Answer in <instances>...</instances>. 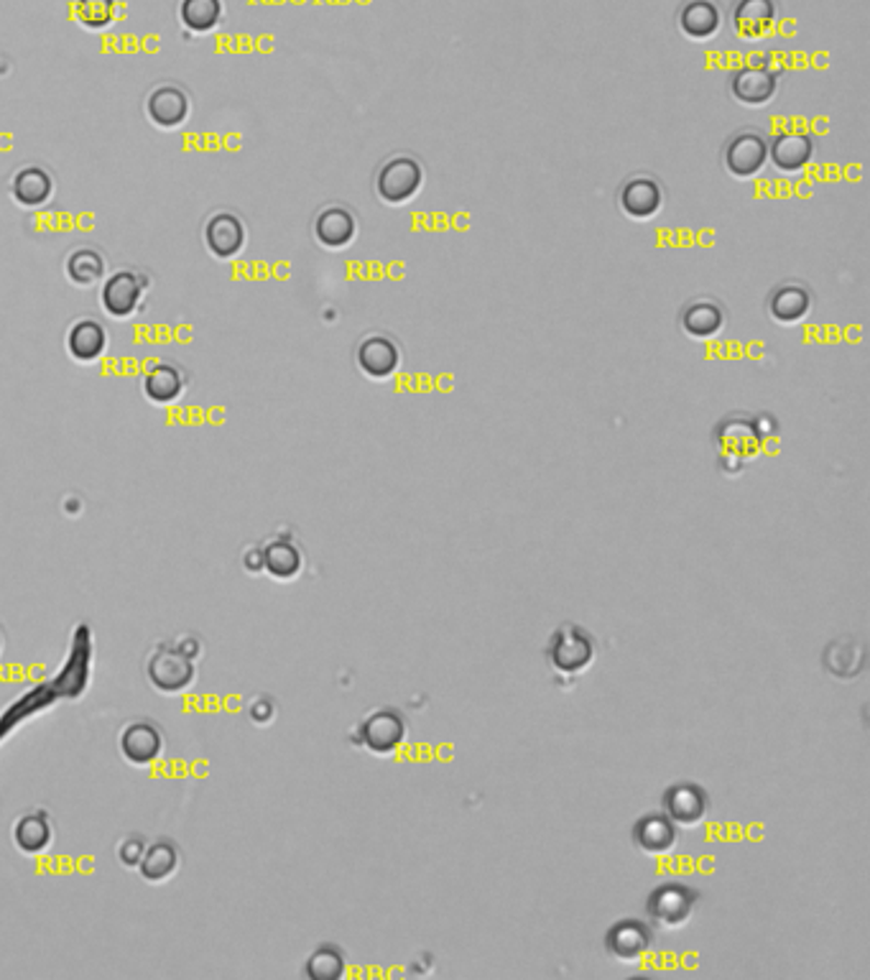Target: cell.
Returning a JSON list of instances; mask_svg holds the SVG:
<instances>
[{
    "label": "cell",
    "mask_w": 870,
    "mask_h": 980,
    "mask_svg": "<svg viewBox=\"0 0 870 980\" xmlns=\"http://www.w3.org/2000/svg\"><path fill=\"white\" fill-rule=\"evenodd\" d=\"M543 659L557 674L580 676L585 674L595 661V641L585 628L577 624H562L551 634L547 647H543Z\"/></svg>",
    "instance_id": "cell-1"
},
{
    "label": "cell",
    "mask_w": 870,
    "mask_h": 980,
    "mask_svg": "<svg viewBox=\"0 0 870 980\" xmlns=\"http://www.w3.org/2000/svg\"><path fill=\"white\" fill-rule=\"evenodd\" d=\"M714 445L720 453V465L730 463L735 470H741L743 463L756 460L764 453L766 437L760 434L756 419L733 414L714 426Z\"/></svg>",
    "instance_id": "cell-2"
},
{
    "label": "cell",
    "mask_w": 870,
    "mask_h": 980,
    "mask_svg": "<svg viewBox=\"0 0 870 980\" xmlns=\"http://www.w3.org/2000/svg\"><path fill=\"white\" fill-rule=\"evenodd\" d=\"M424 186V167L422 161L409 157V153H396V157L380 163L376 174V194L380 202L391 207L409 205L411 200L422 192Z\"/></svg>",
    "instance_id": "cell-3"
},
{
    "label": "cell",
    "mask_w": 870,
    "mask_h": 980,
    "mask_svg": "<svg viewBox=\"0 0 870 980\" xmlns=\"http://www.w3.org/2000/svg\"><path fill=\"white\" fill-rule=\"evenodd\" d=\"M699 893L685 884H662L649 893L646 914L659 930H682L692 920Z\"/></svg>",
    "instance_id": "cell-4"
},
{
    "label": "cell",
    "mask_w": 870,
    "mask_h": 980,
    "mask_svg": "<svg viewBox=\"0 0 870 980\" xmlns=\"http://www.w3.org/2000/svg\"><path fill=\"white\" fill-rule=\"evenodd\" d=\"M403 741H407V720L401 718L399 710H391V707L370 713L360 722V728H357V743H360V749L378 759L393 756Z\"/></svg>",
    "instance_id": "cell-5"
},
{
    "label": "cell",
    "mask_w": 870,
    "mask_h": 980,
    "mask_svg": "<svg viewBox=\"0 0 870 980\" xmlns=\"http://www.w3.org/2000/svg\"><path fill=\"white\" fill-rule=\"evenodd\" d=\"M654 945V932L641 920H620L605 932V950L623 966H639Z\"/></svg>",
    "instance_id": "cell-6"
},
{
    "label": "cell",
    "mask_w": 870,
    "mask_h": 980,
    "mask_svg": "<svg viewBox=\"0 0 870 980\" xmlns=\"http://www.w3.org/2000/svg\"><path fill=\"white\" fill-rule=\"evenodd\" d=\"M768 161V138L758 130H741L725 144L722 163L735 179H753Z\"/></svg>",
    "instance_id": "cell-7"
},
{
    "label": "cell",
    "mask_w": 870,
    "mask_h": 980,
    "mask_svg": "<svg viewBox=\"0 0 870 980\" xmlns=\"http://www.w3.org/2000/svg\"><path fill=\"white\" fill-rule=\"evenodd\" d=\"M149 682L164 695H179L194 682V664L174 647H159L146 664Z\"/></svg>",
    "instance_id": "cell-8"
},
{
    "label": "cell",
    "mask_w": 870,
    "mask_h": 980,
    "mask_svg": "<svg viewBox=\"0 0 870 980\" xmlns=\"http://www.w3.org/2000/svg\"><path fill=\"white\" fill-rule=\"evenodd\" d=\"M662 807L677 828L689 830L705 822L707 812H710V795L699 784L679 782L664 791Z\"/></svg>",
    "instance_id": "cell-9"
},
{
    "label": "cell",
    "mask_w": 870,
    "mask_h": 980,
    "mask_svg": "<svg viewBox=\"0 0 870 980\" xmlns=\"http://www.w3.org/2000/svg\"><path fill=\"white\" fill-rule=\"evenodd\" d=\"M357 368L373 380L391 378L401 368V347L388 334H368L355 350Z\"/></svg>",
    "instance_id": "cell-10"
},
{
    "label": "cell",
    "mask_w": 870,
    "mask_h": 980,
    "mask_svg": "<svg viewBox=\"0 0 870 980\" xmlns=\"http://www.w3.org/2000/svg\"><path fill=\"white\" fill-rule=\"evenodd\" d=\"M636 851L649 855V858H666L677 847V824H674L664 812L643 814L631 830Z\"/></svg>",
    "instance_id": "cell-11"
},
{
    "label": "cell",
    "mask_w": 870,
    "mask_h": 980,
    "mask_svg": "<svg viewBox=\"0 0 870 980\" xmlns=\"http://www.w3.org/2000/svg\"><path fill=\"white\" fill-rule=\"evenodd\" d=\"M618 205L631 220H651L659 215V209L664 205V190L654 176H633L620 186Z\"/></svg>",
    "instance_id": "cell-12"
},
{
    "label": "cell",
    "mask_w": 870,
    "mask_h": 980,
    "mask_svg": "<svg viewBox=\"0 0 870 980\" xmlns=\"http://www.w3.org/2000/svg\"><path fill=\"white\" fill-rule=\"evenodd\" d=\"M146 292V278L136 271H115L113 276L105 278L103 292V307L107 315L113 317H130L141 305V297Z\"/></svg>",
    "instance_id": "cell-13"
},
{
    "label": "cell",
    "mask_w": 870,
    "mask_h": 980,
    "mask_svg": "<svg viewBox=\"0 0 870 980\" xmlns=\"http://www.w3.org/2000/svg\"><path fill=\"white\" fill-rule=\"evenodd\" d=\"M779 21V5L776 0H735L730 11V23L735 34L745 42H758L768 36V31Z\"/></svg>",
    "instance_id": "cell-14"
},
{
    "label": "cell",
    "mask_w": 870,
    "mask_h": 980,
    "mask_svg": "<svg viewBox=\"0 0 870 980\" xmlns=\"http://www.w3.org/2000/svg\"><path fill=\"white\" fill-rule=\"evenodd\" d=\"M118 743L123 759L136 766H149L164 751V733L149 720H136L121 730Z\"/></svg>",
    "instance_id": "cell-15"
},
{
    "label": "cell",
    "mask_w": 870,
    "mask_h": 980,
    "mask_svg": "<svg viewBox=\"0 0 870 980\" xmlns=\"http://www.w3.org/2000/svg\"><path fill=\"white\" fill-rule=\"evenodd\" d=\"M730 92L741 105L760 107L768 105L779 92V77L768 67H741L730 77Z\"/></svg>",
    "instance_id": "cell-16"
},
{
    "label": "cell",
    "mask_w": 870,
    "mask_h": 980,
    "mask_svg": "<svg viewBox=\"0 0 870 980\" xmlns=\"http://www.w3.org/2000/svg\"><path fill=\"white\" fill-rule=\"evenodd\" d=\"M677 26L689 42H712L722 29V11L714 0H687L679 8Z\"/></svg>",
    "instance_id": "cell-17"
},
{
    "label": "cell",
    "mask_w": 870,
    "mask_h": 980,
    "mask_svg": "<svg viewBox=\"0 0 870 980\" xmlns=\"http://www.w3.org/2000/svg\"><path fill=\"white\" fill-rule=\"evenodd\" d=\"M814 138L806 134H799V130H787V134H779L768 144V159L783 174H794V171H802L812 163L814 159Z\"/></svg>",
    "instance_id": "cell-18"
},
{
    "label": "cell",
    "mask_w": 870,
    "mask_h": 980,
    "mask_svg": "<svg viewBox=\"0 0 870 980\" xmlns=\"http://www.w3.org/2000/svg\"><path fill=\"white\" fill-rule=\"evenodd\" d=\"M814 309V297L802 284H783L776 286L768 297V315L776 324L794 327L804 322Z\"/></svg>",
    "instance_id": "cell-19"
},
{
    "label": "cell",
    "mask_w": 870,
    "mask_h": 980,
    "mask_svg": "<svg viewBox=\"0 0 870 980\" xmlns=\"http://www.w3.org/2000/svg\"><path fill=\"white\" fill-rule=\"evenodd\" d=\"M205 243L217 259H232L245 246V225L238 215L217 213L205 225Z\"/></svg>",
    "instance_id": "cell-20"
},
{
    "label": "cell",
    "mask_w": 870,
    "mask_h": 980,
    "mask_svg": "<svg viewBox=\"0 0 870 980\" xmlns=\"http://www.w3.org/2000/svg\"><path fill=\"white\" fill-rule=\"evenodd\" d=\"M355 236H357V220L347 207L332 205L324 207L322 213L317 215L314 238L320 240V246L337 251V248H347L353 243Z\"/></svg>",
    "instance_id": "cell-21"
},
{
    "label": "cell",
    "mask_w": 870,
    "mask_h": 980,
    "mask_svg": "<svg viewBox=\"0 0 870 980\" xmlns=\"http://www.w3.org/2000/svg\"><path fill=\"white\" fill-rule=\"evenodd\" d=\"M146 113L159 128H176L190 115V98L174 84H161L146 100Z\"/></svg>",
    "instance_id": "cell-22"
},
{
    "label": "cell",
    "mask_w": 870,
    "mask_h": 980,
    "mask_svg": "<svg viewBox=\"0 0 870 980\" xmlns=\"http://www.w3.org/2000/svg\"><path fill=\"white\" fill-rule=\"evenodd\" d=\"M54 840V830L49 822V814L36 810L21 814L13 824V843L23 855H42L49 851Z\"/></svg>",
    "instance_id": "cell-23"
},
{
    "label": "cell",
    "mask_w": 870,
    "mask_h": 980,
    "mask_svg": "<svg viewBox=\"0 0 870 980\" xmlns=\"http://www.w3.org/2000/svg\"><path fill=\"white\" fill-rule=\"evenodd\" d=\"M136 868H138V874H141L144 881H149V884L169 881V878H172L179 868V847L167 837L153 840V843L144 847V855H141V861H138Z\"/></svg>",
    "instance_id": "cell-24"
},
{
    "label": "cell",
    "mask_w": 870,
    "mask_h": 980,
    "mask_svg": "<svg viewBox=\"0 0 870 980\" xmlns=\"http://www.w3.org/2000/svg\"><path fill=\"white\" fill-rule=\"evenodd\" d=\"M263 572H268L276 580H294L305 567V557L297 544L286 536H276L268 544H263Z\"/></svg>",
    "instance_id": "cell-25"
},
{
    "label": "cell",
    "mask_w": 870,
    "mask_h": 980,
    "mask_svg": "<svg viewBox=\"0 0 870 980\" xmlns=\"http://www.w3.org/2000/svg\"><path fill=\"white\" fill-rule=\"evenodd\" d=\"M184 388H186L184 373L172 363L153 365V368L146 373V378H144L146 399L159 403V407H169V403H174L179 396L184 394Z\"/></svg>",
    "instance_id": "cell-26"
},
{
    "label": "cell",
    "mask_w": 870,
    "mask_h": 980,
    "mask_svg": "<svg viewBox=\"0 0 870 980\" xmlns=\"http://www.w3.org/2000/svg\"><path fill=\"white\" fill-rule=\"evenodd\" d=\"M725 324V309L712 299H697L682 312V330L695 340H710Z\"/></svg>",
    "instance_id": "cell-27"
},
{
    "label": "cell",
    "mask_w": 870,
    "mask_h": 980,
    "mask_svg": "<svg viewBox=\"0 0 870 980\" xmlns=\"http://www.w3.org/2000/svg\"><path fill=\"white\" fill-rule=\"evenodd\" d=\"M107 347V332L98 320H80L72 324V330L67 334V350L75 361L92 363L105 353Z\"/></svg>",
    "instance_id": "cell-28"
},
{
    "label": "cell",
    "mask_w": 870,
    "mask_h": 980,
    "mask_svg": "<svg viewBox=\"0 0 870 980\" xmlns=\"http://www.w3.org/2000/svg\"><path fill=\"white\" fill-rule=\"evenodd\" d=\"M13 200L23 207H42L51 200L54 182L51 174L42 167H26L13 176L11 184Z\"/></svg>",
    "instance_id": "cell-29"
},
{
    "label": "cell",
    "mask_w": 870,
    "mask_h": 980,
    "mask_svg": "<svg viewBox=\"0 0 870 980\" xmlns=\"http://www.w3.org/2000/svg\"><path fill=\"white\" fill-rule=\"evenodd\" d=\"M305 973L312 980H340L347 973V958L337 945L324 943L309 953Z\"/></svg>",
    "instance_id": "cell-30"
},
{
    "label": "cell",
    "mask_w": 870,
    "mask_h": 980,
    "mask_svg": "<svg viewBox=\"0 0 870 980\" xmlns=\"http://www.w3.org/2000/svg\"><path fill=\"white\" fill-rule=\"evenodd\" d=\"M105 274V259L95 248H77L67 259V276L77 286L98 284Z\"/></svg>",
    "instance_id": "cell-31"
},
{
    "label": "cell",
    "mask_w": 870,
    "mask_h": 980,
    "mask_svg": "<svg viewBox=\"0 0 870 980\" xmlns=\"http://www.w3.org/2000/svg\"><path fill=\"white\" fill-rule=\"evenodd\" d=\"M179 19L190 31L207 34L222 21V0H182Z\"/></svg>",
    "instance_id": "cell-32"
},
{
    "label": "cell",
    "mask_w": 870,
    "mask_h": 980,
    "mask_svg": "<svg viewBox=\"0 0 870 980\" xmlns=\"http://www.w3.org/2000/svg\"><path fill=\"white\" fill-rule=\"evenodd\" d=\"M118 15L115 0H77V19L88 29H107Z\"/></svg>",
    "instance_id": "cell-33"
},
{
    "label": "cell",
    "mask_w": 870,
    "mask_h": 980,
    "mask_svg": "<svg viewBox=\"0 0 870 980\" xmlns=\"http://www.w3.org/2000/svg\"><path fill=\"white\" fill-rule=\"evenodd\" d=\"M144 847H146V843L141 837H126L123 840V843L118 845V861H121V866H126V868H136L138 866V861H141V855H144Z\"/></svg>",
    "instance_id": "cell-34"
},
{
    "label": "cell",
    "mask_w": 870,
    "mask_h": 980,
    "mask_svg": "<svg viewBox=\"0 0 870 980\" xmlns=\"http://www.w3.org/2000/svg\"><path fill=\"white\" fill-rule=\"evenodd\" d=\"M274 713H276V707L268 697H255L253 703L248 705V718H251L253 722H259V726L274 720Z\"/></svg>",
    "instance_id": "cell-35"
},
{
    "label": "cell",
    "mask_w": 870,
    "mask_h": 980,
    "mask_svg": "<svg viewBox=\"0 0 870 980\" xmlns=\"http://www.w3.org/2000/svg\"><path fill=\"white\" fill-rule=\"evenodd\" d=\"M174 649L179 651V653H184L186 659H194L197 657V653L202 651V643H199V639H194V636H182V639H179L176 643H174Z\"/></svg>",
    "instance_id": "cell-36"
},
{
    "label": "cell",
    "mask_w": 870,
    "mask_h": 980,
    "mask_svg": "<svg viewBox=\"0 0 870 980\" xmlns=\"http://www.w3.org/2000/svg\"><path fill=\"white\" fill-rule=\"evenodd\" d=\"M243 567L248 572H263V551H261V547H251V549H245V555H243Z\"/></svg>",
    "instance_id": "cell-37"
},
{
    "label": "cell",
    "mask_w": 870,
    "mask_h": 980,
    "mask_svg": "<svg viewBox=\"0 0 870 980\" xmlns=\"http://www.w3.org/2000/svg\"><path fill=\"white\" fill-rule=\"evenodd\" d=\"M0 651H3V631H0Z\"/></svg>",
    "instance_id": "cell-38"
}]
</instances>
